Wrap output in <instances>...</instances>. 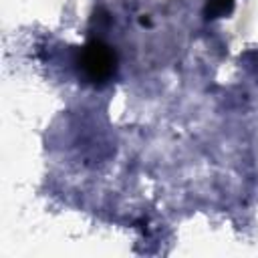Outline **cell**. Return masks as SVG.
I'll return each mask as SVG.
<instances>
[{
	"instance_id": "obj_2",
	"label": "cell",
	"mask_w": 258,
	"mask_h": 258,
	"mask_svg": "<svg viewBox=\"0 0 258 258\" xmlns=\"http://www.w3.org/2000/svg\"><path fill=\"white\" fill-rule=\"evenodd\" d=\"M232 4H234V0H210V4H208V14H212V18L222 16V14L230 12Z\"/></svg>"
},
{
	"instance_id": "obj_1",
	"label": "cell",
	"mask_w": 258,
	"mask_h": 258,
	"mask_svg": "<svg viewBox=\"0 0 258 258\" xmlns=\"http://www.w3.org/2000/svg\"><path fill=\"white\" fill-rule=\"evenodd\" d=\"M117 67V56L111 46L103 44L101 40L89 42L81 52V69L85 77L93 83H105L113 77Z\"/></svg>"
}]
</instances>
